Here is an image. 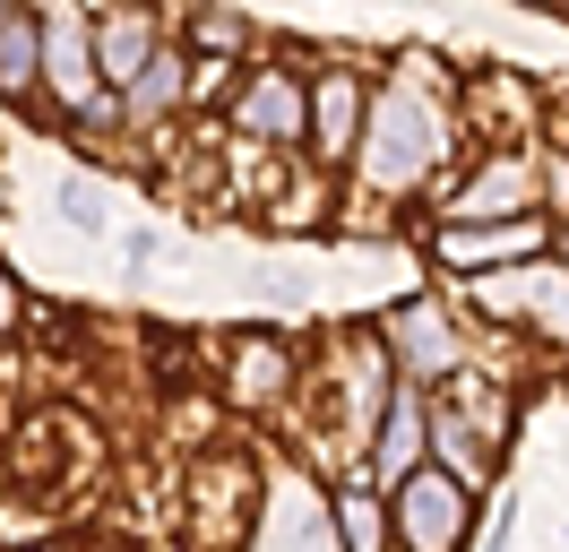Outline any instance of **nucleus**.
I'll return each instance as SVG.
<instances>
[{
    "mask_svg": "<svg viewBox=\"0 0 569 552\" xmlns=\"http://www.w3.org/2000/svg\"><path fill=\"white\" fill-rule=\"evenodd\" d=\"M466 526H475V492H466L458 475H440V466H423V475H406L389 492L397 552H458Z\"/></svg>",
    "mask_w": 569,
    "mask_h": 552,
    "instance_id": "4",
    "label": "nucleus"
},
{
    "mask_svg": "<svg viewBox=\"0 0 569 552\" xmlns=\"http://www.w3.org/2000/svg\"><path fill=\"white\" fill-rule=\"evenodd\" d=\"M9 328H18V276L0 268V337H9Z\"/></svg>",
    "mask_w": 569,
    "mask_h": 552,
    "instance_id": "20",
    "label": "nucleus"
},
{
    "mask_svg": "<svg viewBox=\"0 0 569 552\" xmlns=\"http://www.w3.org/2000/svg\"><path fill=\"white\" fill-rule=\"evenodd\" d=\"M250 552H337V535H328V510L311 501V483L284 475L268 501H259V535H250Z\"/></svg>",
    "mask_w": 569,
    "mask_h": 552,
    "instance_id": "11",
    "label": "nucleus"
},
{
    "mask_svg": "<svg viewBox=\"0 0 569 552\" xmlns=\"http://www.w3.org/2000/svg\"><path fill=\"white\" fill-rule=\"evenodd\" d=\"M43 96L61 103L70 121H112V87H104V52H96V27L78 9H43Z\"/></svg>",
    "mask_w": 569,
    "mask_h": 552,
    "instance_id": "2",
    "label": "nucleus"
},
{
    "mask_svg": "<svg viewBox=\"0 0 569 552\" xmlns=\"http://www.w3.org/2000/svg\"><path fill=\"white\" fill-rule=\"evenodd\" d=\"M96 52H104V87L130 103L139 78L156 69V52H164V27H156L147 9H104V18H96Z\"/></svg>",
    "mask_w": 569,
    "mask_h": 552,
    "instance_id": "12",
    "label": "nucleus"
},
{
    "mask_svg": "<svg viewBox=\"0 0 569 552\" xmlns=\"http://www.w3.org/2000/svg\"><path fill=\"white\" fill-rule=\"evenodd\" d=\"M362 130H371L362 78L355 69H320V78H311V156L346 165V156H362Z\"/></svg>",
    "mask_w": 569,
    "mask_h": 552,
    "instance_id": "9",
    "label": "nucleus"
},
{
    "mask_svg": "<svg viewBox=\"0 0 569 552\" xmlns=\"http://www.w3.org/2000/svg\"><path fill=\"white\" fill-rule=\"evenodd\" d=\"M561 268H569V225H561Z\"/></svg>",
    "mask_w": 569,
    "mask_h": 552,
    "instance_id": "21",
    "label": "nucleus"
},
{
    "mask_svg": "<svg viewBox=\"0 0 569 552\" xmlns=\"http://www.w3.org/2000/svg\"><path fill=\"white\" fill-rule=\"evenodd\" d=\"M224 87H233V61H208V52H199V61H190V96L208 103V96H224Z\"/></svg>",
    "mask_w": 569,
    "mask_h": 552,
    "instance_id": "19",
    "label": "nucleus"
},
{
    "mask_svg": "<svg viewBox=\"0 0 569 552\" xmlns=\"http://www.w3.org/2000/svg\"><path fill=\"white\" fill-rule=\"evenodd\" d=\"M284 379H293V354H284L277 337H242L233 345V397H242V406H268Z\"/></svg>",
    "mask_w": 569,
    "mask_h": 552,
    "instance_id": "16",
    "label": "nucleus"
},
{
    "mask_svg": "<svg viewBox=\"0 0 569 552\" xmlns=\"http://www.w3.org/2000/svg\"><path fill=\"white\" fill-rule=\"evenodd\" d=\"M535 190H543V181H535L527 156H492V165L449 199L440 225H527V216H535Z\"/></svg>",
    "mask_w": 569,
    "mask_h": 552,
    "instance_id": "8",
    "label": "nucleus"
},
{
    "mask_svg": "<svg viewBox=\"0 0 569 552\" xmlns=\"http://www.w3.org/2000/svg\"><path fill=\"white\" fill-rule=\"evenodd\" d=\"M431 250H440V268H466V276L527 268V259H543V216H527V225H440Z\"/></svg>",
    "mask_w": 569,
    "mask_h": 552,
    "instance_id": "7",
    "label": "nucleus"
},
{
    "mask_svg": "<svg viewBox=\"0 0 569 552\" xmlns=\"http://www.w3.org/2000/svg\"><path fill=\"white\" fill-rule=\"evenodd\" d=\"M466 303L483 319H509V328H535L569 354V268L561 259H527V268H500V276H475Z\"/></svg>",
    "mask_w": 569,
    "mask_h": 552,
    "instance_id": "3",
    "label": "nucleus"
},
{
    "mask_svg": "<svg viewBox=\"0 0 569 552\" xmlns=\"http://www.w3.org/2000/svg\"><path fill=\"white\" fill-rule=\"evenodd\" d=\"M449 156V121L423 87H389L371 96V130H362V181L371 190H423V172Z\"/></svg>",
    "mask_w": 569,
    "mask_h": 552,
    "instance_id": "1",
    "label": "nucleus"
},
{
    "mask_svg": "<svg viewBox=\"0 0 569 552\" xmlns=\"http://www.w3.org/2000/svg\"><path fill=\"white\" fill-rule=\"evenodd\" d=\"M0 96L9 103L43 96V18L36 9H0Z\"/></svg>",
    "mask_w": 569,
    "mask_h": 552,
    "instance_id": "14",
    "label": "nucleus"
},
{
    "mask_svg": "<svg viewBox=\"0 0 569 552\" xmlns=\"http://www.w3.org/2000/svg\"><path fill=\"white\" fill-rule=\"evenodd\" d=\"M492 457H500V448L483 441V432H475V423H466L458 406H431V466H440V475H458L466 492H475Z\"/></svg>",
    "mask_w": 569,
    "mask_h": 552,
    "instance_id": "15",
    "label": "nucleus"
},
{
    "mask_svg": "<svg viewBox=\"0 0 569 552\" xmlns=\"http://www.w3.org/2000/svg\"><path fill=\"white\" fill-rule=\"evenodd\" d=\"M380 345H389V363L406 379H458L466 372V337H458V319L440 303H389L380 310Z\"/></svg>",
    "mask_w": 569,
    "mask_h": 552,
    "instance_id": "5",
    "label": "nucleus"
},
{
    "mask_svg": "<svg viewBox=\"0 0 569 552\" xmlns=\"http://www.w3.org/2000/svg\"><path fill=\"white\" fill-rule=\"evenodd\" d=\"M242 501H250V466L242 457L199 466V483H190V535H199V544H224V535L242 526Z\"/></svg>",
    "mask_w": 569,
    "mask_h": 552,
    "instance_id": "13",
    "label": "nucleus"
},
{
    "mask_svg": "<svg viewBox=\"0 0 569 552\" xmlns=\"http://www.w3.org/2000/svg\"><path fill=\"white\" fill-rule=\"evenodd\" d=\"M233 130L242 138H311V78H293V69H250L242 87H233Z\"/></svg>",
    "mask_w": 569,
    "mask_h": 552,
    "instance_id": "6",
    "label": "nucleus"
},
{
    "mask_svg": "<svg viewBox=\"0 0 569 552\" xmlns=\"http://www.w3.org/2000/svg\"><path fill=\"white\" fill-rule=\"evenodd\" d=\"M431 466V406L415 379H397V406L389 423H380V441H371V475H380V492H397L406 475H423Z\"/></svg>",
    "mask_w": 569,
    "mask_h": 552,
    "instance_id": "10",
    "label": "nucleus"
},
{
    "mask_svg": "<svg viewBox=\"0 0 569 552\" xmlns=\"http://www.w3.org/2000/svg\"><path fill=\"white\" fill-rule=\"evenodd\" d=\"M61 216H70V225H87V234H96V225H104V181H61Z\"/></svg>",
    "mask_w": 569,
    "mask_h": 552,
    "instance_id": "18",
    "label": "nucleus"
},
{
    "mask_svg": "<svg viewBox=\"0 0 569 552\" xmlns=\"http://www.w3.org/2000/svg\"><path fill=\"white\" fill-rule=\"evenodd\" d=\"M181 96H190V61H181L173 43H164V52H156V69L139 78V96H130V112H139V121H164V112H173Z\"/></svg>",
    "mask_w": 569,
    "mask_h": 552,
    "instance_id": "17",
    "label": "nucleus"
}]
</instances>
